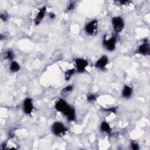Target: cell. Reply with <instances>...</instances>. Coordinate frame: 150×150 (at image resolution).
I'll list each match as a JSON object with an SVG mask.
<instances>
[{
    "instance_id": "cell-10",
    "label": "cell",
    "mask_w": 150,
    "mask_h": 150,
    "mask_svg": "<svg viewBox=\"0 0 150 150\" xmlns=\"http://www.w3.org/2000/svg\"><path fill=\"white\" fill-rule=\"evenodd\" d=\"M47 11V8L45 6L40 8L34 18V23L35 25H39L44 19Z\"/></svg>"
},
{
    "instance_id": "cell-20",
    "label": "cell",
    "mask_w": 150,
    "mask_h": 150,
    "mask_svg": "<svg viewBox=\"0 0 150 150\" xmlns=\"http://www.w3.org/2000/svg\"><path fill=\"white\" fill-rule=\"evenodd\" d=\"M117 107H111L109 108H105L103 109V110L106 112H110V113H116L117 111Z\"/></svg>"
},
{
    "instance_id": "cell-16",
    "label": "cell",
    "mask_w": 150,
    "mask_h": 150,
    "mask_svg": "<svg viewBox=\"0 0 150 150\" xmlns=\"http://www.w3.org/2000/svg\"><path fill=\"white\" fill-rule=\"evenodd\" d=\"M73 89H74V87L72 85H67L62 88L61 91V93L62 95H67V94H69V93H71Z\"/></svg>"
},
{
    "instance_id": "cell-18",
    "label": "cell",
    "mask_w": 150,
    "mask_h": 150,
    "mask_svg": "<svg viewBox=\"0 0 150 150\" xmlns=\"http://www.w3.org/2000/svg\"><path fill=\"white\" fill-rule=\"evenodd\" d=\"M8 18H9V15L6 11H2V10L1 11L0 18H1V21H2L3 22H6L8 19Z\"/></svg>"
},
{
    "instance_id": "cell-7",
    "label": "cell",
    "mask_w": 150,
    "mask_h": 150,
    "mask_svg": "<svg viewBox=\"0 0 150 150\" xmlns=\"http://www.w3.org/2000/svg\"><path fill=\"white\" fill-rule=\"evenodd\" d=\"M22 110L24 114L26 115H31L34 110L33 101L30 97H26L22 103Z\"/></svg>"
},
{
    "instance_id": "cell-1",
    "label": "cell",
    "mask_w": 150,
    "mask_h": 150,
    "mask_svg": "<svg viewBox=\"0 0 150 150\" xmlns=\"http://www.w3.org/2000/svg\"><path fill=\"white\" fill-rule=\"evenodd\" d=\"M55 110L62 113L69 121H74L76 119V112L74 108L63 98H59L54 104Z\"/></svg>"
},
{
    "instance_id": "cell-23",
    "label": "cell",
    "mask_w": 150,
    "mask_h": 150,
    "mask_svg": "<svg viewBox=\"0 0 150 150\" xmlns=\"http://www.w3.org/2000/svg\"><path fill=\"white\" fill-rule=\"evenodd\" d=\"M49 17L50 19H53L56 18V14L53 12H50L49 13Z\"/></svg>"
},
{
    "instance_id": "cell-17",
    "label": "cell",
    "mask_w": 150,
    "mask_h": 150,
    "mask_svg": "<svg viewBox=\"0 0 150 150\" xmlns=\"http://www.w3.org/2000/svg\"><path fill=\"white\" fill-rule=\"evenodd\" d=\"M97 96L95 94H93V93H90V94H88L86 97V99H87V101L88 102V103H93V102H94L97 100Z\"/></svg>"
},
{
    "instance_id": "cell-14",
    "label": "cell",
    "mask_w": 150,
    "mask_h": 150,
    "mask_svg": "<svg viewBox=\"0 0 150 150\" xmlns=\"http://www.w3.org/2000/svg\"><path fill=\"white\" fill-rule=\"evenodd\" d=\"M4 59L11 62L13 60L14 57H15V54L13 53V51L11 49H8L4 52Z\"/></svg>"
},
{
    "instance_id": "cell-12",
    "label": "cell",
    "mask_w": 150,
    "mask_h": 150,
    "mask_svg": "<svg viewBox=\"0 0 150 150\" xmlns=\"http://www.w3.org/2000/svg\"><path fill=\"white\" fill-rule=\"evenodd\" d=\"M100 131L103 133L110 135L111 133V128L110 124L105 121H103L100 125Z\"/></svg>"
},
{
    "instance_id": "cell-6",
    "label": "cell",
    "mask_w": 150,
    "mask_h": 150,
    "mask_svg": "<svg viewBox=\"0 0 150 150\" xmlns=\"http://www.w3.org/2000/svg\"><path fill=\"white\" fill-rule=\"evenodd\" d=\"M74 64L76 72L83 73L86 71V69L88 66V62L84 58L78 57L74 60Z\"/></svg>"
},
{
    "instance_id": "cell-4",
    "label": "cell",
    "mask_w": 150,
    "mask_h": 150,
    "mask_svg": "<svg viewBox=\"0 0 150 150\" xmlns=\"http://www.w3.org/2000/svg\"><path fill=\"white\" fill-rule=\"evenodd\" d=\"M111 22L113 30L115 34L121 33L125 27L124 20L123 18L120 16H115L112 17Z\"/></svg>"
},
{
    "instance_id": "cell-9",
    "label": "cell",
    "mask_w": 150,
    "mask_h": 150,
    "mask_svg": "<svg viewBox=\"0 0 150 150\" xmlns=\"http://www.w3.org/2000/svg\"><path fill=\"white\" fill-rule=\"evenodd\" d=\"M137 53L143 56H149L150 54V45L146 39H144L143 42L139 45L137 50Z\"/></svg>"
},
{
    "instance_id": "cell-22",
    "label": "cell",
    "mask_w": 150,
    "mask_h": 150,
    "mask_svg": "<svg viewBox=\"0 0 150 150\" xmlns=\"http://www.w3.org/2000/svg\"><path fill=\"white\" fill-rule=\"evenodd\" d=\"M117 2L121 5H129L132 2L131 1H118Z\"/></svg>"
},
{
    "instance_id": "cell-21",
    "label": "cell",
    "mask_w": 150,
    "mask_h": 150,
    "mask_svg": "<svg viewBox=\"0 0 150 150\" xmlns=\"http://www.w3.org/2000/svg\"><path fill=\"white\" fill-rule=\"evenodd\" d=\"M131 148L133 150H138V149H139L138 144L137 142H135V141H132L131 142Z\"/></svg>"
},
{
    "instance_id": "cell-2",
    "label": "cell",
    "mask_w": 150,
    "mask_h": 150,
    "mask_svg": "<svg viewBox=\"0 0 150 150\" xmlns=\"http://www.w3.org/2000/svg\"><path fill=\"white\" fill-rule=\"evenodd\" d=\"M51 132L56 137H62L68 132V128L62 122L55 121L51 125Z\"/></svg>"
},
{
    "instance_id": "cell-3",
    "label": "cell",
    "mask_w": 150,
    "mask_h": 150,
    "mask_svg": "<svg viewBox=\"0 0 150 150\" xmlns=\"http://www.w3.org/2000/svg\"><path fill=\"white\" fill-rule=\"evenodd\" d=\"M98 30V22L97 19H93L86 23L84 27L85 33L90 36L97 35Z\"/></svg>"
},
{
    "instance_id": "cell-19",
    "label": "cell",
    "mask_w": 150,
    "mask_h": 150,
    "mask_svg": "<svg viewBox=\"0 0 150 150\" xmlns=\"http://www.w3.org/2000/svg\"><path fill=\"white\" fill-rule=\"evenodd\" d=\"M75 8H76V2L71 1V2H70L67 5L66 10L68 12H71L75 9Z\"/></svg>"
},
{
    "instance_id": "cell-15",
    "label": "cell",
    "mask_w": 150,
    "mask_h": 150,
    "mask_svg": "<svg viewBox=\"0 0 150 150\" xmlns=\"http://www.w3.org/2000/svg\"><path fill=\"white\" fill-rule=\"evenodd\" d=\"M76 72L75 68L69 69L65 71L64 72V79L66 81H69L70 80V79L72 77V76L74 75V74Z\"/></svg>"
},
{
    "instance_id": "cell-13",
    "label": "cell",
    "mask_w": 150,
    "mask_h": 150,
    "mask_svg": "<svg viewBox=\"0 0 150 150\" xmlns=\"http://www.w3.org/2000/svg\"><path fill=\"white\" fill-rule=\"evenodd\" d=\"M9 70L11 73H17L21 70V66L18 62L13 60L10 62Z\"/></svg>"
},
{
    "instance_id": "cell-5",
    "label": "cell",
    "mask_w": 150,
    "mask_h": 150,
    "mask_svg": "<svg viewBox=\"0 0 150 150\" xmlns=\"http://www.w3.org/2000/svg\"><path fill=\"white\" fill-rule=\"evenodd\" d=\"M102 45L106 50L108 52H113L115 49L117 45L116 36L112 35L108 38H107V36H104L103 39Z\"/></svg>"
},
{
    "instance_id": "cell-11",
    "label": "cell",
    "mask_w": 150,
    "mask_h": 150,
    "mask_svg": "<svg viewBox=\"0 0 150 150\" xmlns=\"http://www.w3.org/2000/svg\"><path fill=\"white\" fill-rule=\"evenodd\" d=\"M133 94V88L129 85L125 84L123 86L121 90V97L125 99H128L131 97Z\"/></svg>"
},
{
    "instance_id": "cell-8",
    "label": "cell",
    "mask_w": 150,
    "mask_h": 150,
    "mask_svg": "<svg viewBox=\"0 0 150 150\" xmlns=\"http://www.w3.org/2000/svg\"><path fill=\"white\" fill-rule=\"evenodd\" d=\"M109 63V59L107 55L101 56L95 62L94 67L100 70H104Z\"/></svg>"
}]
</instances>
